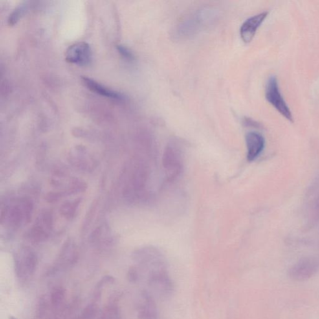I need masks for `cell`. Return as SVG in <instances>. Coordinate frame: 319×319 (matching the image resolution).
Here are the masks:
<instances>
[{"instance_id":"8","label":"cell","mask_w":319,"mask_h":319,"mask_svg":"<svg viewBox=\"0 0 319 319\" xmlns=\"http://www.w3.org/2000/svg\"><path fill=\"white\" fill-rule=\"evenodd\" d=\"M28 10V5L26 4H21L17 7L8 17V23L9 25L13 26L19 21Z\"/></svg>"},{"instance_id":"9","label":"cell","mask_w":319,"mask_h":319,"mask_svg":"<svg viewBox=\"0 0 319 319\" xmlns=\"http://www.w3.org/2000/svg\"><path fill=\"white\" fill-rule=\"evenodd\" d=\"M117 48H118V51L121 54V56L124 57V58L127 59V60L132 61L135 59L133 52L129 48L122 45H118Z\"/></svg>"},{"instance_id":"2","label":"cell","mask_w":319,"mask_h":319,"mask_svg":"<svg viewBox=\"0 0 319 319\" xmlns=\"http://www.w3.org/2000/svg\"><path fill=\"white\" fill-rule=\"evenodd\" d=\"M265 97L268 102L270 103L281 115L290 122H293L292 112L281 94L278 79L276 77L270 76L268 79L266 85Z\"/></svg>"},{"instance_id":"4","label":"cell","mask_w":319,"mask_h":319,"mask_svg":"<svg viewBox=\"0 0 319 319\" xmlns=\"http://www.w3.org/2000/svg\"><path fill=\"white\" fill-rule=\"evenodd\" d=\"M65 56L70 63L79 66L89 65L92 59L91 46L85 42L73 44L67 48Z\"/></svg>"},{"instance_id":"1","label":"cell","mask_w":319,"mask_h":319,"mask_svg":"<svg viewBox=\"0 0 319 319\" xmlns=\"http://www.w3.org/2000/svg\"><path fill=\"white\" fill-rule=\"evenodd\" d=\"M184 164V153L180 145L175 142L167 145L163 155V167L169 181H175L181 175Z\"/></svg>"},{"instance_id":"6","label":"cell","mask_w":319,"mask_h":319,"mask_svg":"<svg viewBox=\"0 0 319 319\" xmlns=\"http://www.w3.org/2000/svg\"><path fill=\"white\" fill-rule=\"evenodd\" d=\"M246 149H247V159L249 162H253L261 155L265 148V139L260 133L257 132H250L245 137Z\"/></svg>"},{"instance_id":"3","label":"cell","mask_w":319,"mask_h":319,"mask_svg":"<svg viewBox=\"0 0 319 319\" xmlns=\"http://www.w3.org/2000/svg\"><path fill=\"white\" fill-rule=\"evenodd\" d=\"M319 269V263L316 259L305 257L297 262L290 268L288 276L292 281L304 282L313 278Z\"/></svg>"},{"instance_id":"7","label":"cell","mask_w":319,"mask_h":319,"mask_svg":"<svg viewBox=\"0 0 319 319\" xmlns=\"http://www.w3.org/2000/svg\"><path fill=\"white\" fill-rule=\"evenodd\" d=\"M82 81L85 87L88 88L90 91L94 92V93L106 97L108 98L112 99V100H124V97L122 94L104 86V85L97 82L94 79L87 78V77H83Z\"/></svg>"},{"instance_id":"11","label":"cell","mask_w":319,"mask_h":319,"mask_svg":"<svg viewBox=\"0 0 319 319\" xmlns=\"http://www.w3.org/2000/svg\"><path fill=\"white\" fill-rule=\"evenodd\" d=\"M244 124L248 125V126L259 127V124L256 122L248 118H246L244 120Z\"/></svg>"},{"instance_id":"10","label":"cell","mask_w":319,"mask_h":319,"mask_svg":"<svg viewBox=\"0 0 319 319\" xmlns=\"http://www.w3.org/2000/svg\"><path fill=\"white\" fill-rule=\"evenodd\" d=\"M53 294V296H54V298L52 299V300L54 301L55 302H58L59 300H61V298H63V294L62 291L61 290H56V291H54V293L52 294Z\"/></svg>"},{"instance_id":"5","label":"cell","mask_w":319,"mask_h":319,"mask_svg":"<svg viewBox=\"0 0 319 319\" xmlns=\"http://www.w3.org/2000/svg\"><path fill=\"white\" fill-rule=\"evenodd\" d=\"M268 15V12H262L250 17L244 22L240 28L241 38L244 43H250L252 40L257 30L265 21Z\"/></svg>"}]
</instances>
